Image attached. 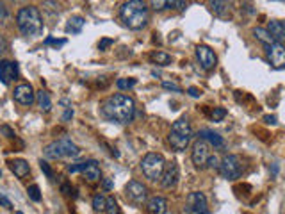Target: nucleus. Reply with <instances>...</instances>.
Listing matches in <instances>:
<instances>
[{
  "label": "nucleus",
  "instance_id": "42",
  "mask_svg": "<svg viewBox=\"0 0 285 214\" xmlns=\"http://www.w3.org/2000/svg\"><path fill=\"white\" fill-rule=\"evenodd\" d=\"M71 118H73V109H71V107H68V109H66V112L63 114V121H70Z\"/></svg>",
  "mask_w": 285,
  "mask_h": 214
},
{
  "label": "nucleus",
  "instance_id": "30",
  "mask_svg": "<svg viewBox=\"0 0 285 214\" xmlns=\"http://www.w3.org/2000/svg\"><path fill=\"white\" fill-rule=\"evenodd\" d=\"M27 193H29V196H31V200H34V202L41 200V195H39V187H37L36 184H32V186L29 187Z\"/></svg>",
  "mask_w": 285,
  "mask_h": 214
},
{
  "label": "nucleus",
  "instance_id": "38",
  "mask_svg": "<svg viewBox=\"0 0 285 214\" xmlns=\"http://www.w3.org/2000/svg\"><path fill=\"white\" fill-rule=\"evenodd\" d=\"M0 205H2V207H5V209H13V204H11V202L7 200L4 195H0Z\"/></svg>",
  "mask_w": 285,
  "mask_h": 214
},
{
  "label": "nucleus",
  "instance_id": "34",
  "mask_svg": "<svg viewBox=\"0 0 285 214\" xmlns=\"http://www.w3.org/2000/svg\"><path fill=\"white\" fill-rule=\"evenodd\" d=\"M162 88L169 89V91H175V93H182V88L177 86V84H173V82H162Z\"/></svg>",
  "mask_w": 285,
  "mask_h": 214
},
{
  "label": "nucleus",
  "instance_id": "16",
  "mask_svg": "<svg viewBox=\"0 0 285 214\" xmlns=\"http://www.w3.org/2000/svg\"><path fill=\"white\" fill-rule=\"evenodd\" d=\"M146 211L150 214H166L168 213V202L164 200L162 196H152L146 202Z\"/></svg>",
  "mask_w": 285,
  "mask_h": 214
},
{
  "label": "nucleus",
  "instance_id": "35",
  "mask_svg": "<svg viewBox=\"0 0 285 214\" xmlns=\"http://www.w3.org/2000/svg\"><path fill=\"white\" fill-rule=\"evenodd\" d=\"M39 166H41L43 173H45V175H47L48 178H54V172H52L50 166H48V164L45 163V161H41V163H39Z\"/></svg>",
  "mask_w": 285,
  "mask_h": 214
},
{
  "label": "nucleus",
  "instance_id": "25",
  "mask_svg": "<svg viewBox=\"0 0 285 214\" xmlns=\"http://www.w3.org/2000/svg\"><path fill=\"white\" fill-rule=\"evenodd\" d=\"M105 213L107 214H122L120 205H118V202H116L114 196H109L107 202H105Z\"/></svg>",
  "mask_w": 285,
  "mask_h": 214
},
{
  "label": "nucleus",
  "instance_id": "19",
  "mask_svg": "<svg viewBox=\"0 0 285 214\" xmlns=\"http://www.w3.org/2000/svg\"><path fill=\"white\" fill-rule=\"evenodd\" d=\"M84 177L89 184H95V182H98L102 178V172H100V166L95 161H88L86 163V168H84Z\"/></svg>",
  "mask_w": 285,
  "mask_h": 214
},
{
  "label": "nucleus",
  "instance_id": "29",
  "mask_svg": "<svg viewBox=\"0 0 285 214\" xmlns=\"http://www.w3.org/2000/svg\"><path fill=\"white\" fill-rule=\"evenodd\" d=\"M224 116H226V109H223V107H214V111H212L211 114L212 121H221Z\"/></svg>",
  "mask_w": 285,
  "mask_h": 214
},
{
  "label": "nucleus",
  "instance_id": "2",
  "mask_svg": "<svg viewBox=\"0 0 285 214\" xmlns=\"http://www.w3.org/2000/svg\"><path fill=\"white\" fill-rule=\"evenodd\" d=\"M120 16L125 22V25L128 29L139 31L146 25L148 22V4L141 2V0H130L125 2L120 9Z\"/></svg>",
  "mask_w": 285,
  "mask_h": 214
},
{
  "label": "nucleus",
  "instance_id": "23",
  "mask_svg": "<svg viewBox=\"0 0 285 214\" xmlns=\"http://www.w3.org/2000/svg\"><path fill=\"white\" fill-rule=\"evenodd\" d=\"M150 61L159 66H168L171 63V56L166 54V52H152L150 54Z\"/></svg>",
  "mask_w": 285,
  "mask_h": 214
},
{
  "label": "nucleus",
  "instance_id": "7",
  "mask_svg": "<svg viewBox=\"0 0 285 214\" xmlns=\"http://www.w3.org/2000/svg\"><path fill=\"white\" fill-rule=\"evenodd\" d=\"M218 168H220L221 175H223L224 178H228V180H235V178L241 177L244 172V164L239 155H224Z\"/></svg>",
  "mask_w": 285,
  "mask_h": 214
},
{
  "label": "nucleus",
  "instance_id": "15",
  "mask_svg": "<svg viewBox=\"0 0 285 214\" xmlns=\"http://www.w3.org/2000/svg\"><path fill=\"white\" fill-rule=\"evenodd\" d=\"M18 77V66L13 61H0V82L9 86Z\"/></svg>",
  "mask_w": 285,
  "mask_h": 214
},
{
  "label": "nucleus",
  "instance_id": "13",
  "mask_svg": "<svg viewBox=\"0 0 285 214\" xmlns=\"http://www.w3.org/2000/svg\"><path fill=\"white\" fill-rule=\"evenodd\" d=\"M14 102H18L20 106H32L34 100H36V93L31 84H20L16 86L13 91Z\"/></svg>",
  "mask_w": 285,
  "mask_h": 214
},
{
  "label": "nucleus",
  "instance_id": "14",
  "mask_svg": "<svg viewBox=\"0 0 285 214\" xmlns=\"http://www.w3.org/2000/svg\"><path fill=\"white\" fill-rule=\"evenodd\" d=\"M177 180H178L177 163H166L162 175H160V186H162L164 189H171V187H175Z\"/></svg>",
  "mask_w": 285,
  "mask_h": 214
},
{
  "label": "nucleus",
  "instance_id": "31",
  "mask_svg": "<svg viewBox=\"0 0 285 214\" xmlns=\"http://www.w3.org/2000/svg\"><path fill=\"white\" fill-rule=\"evenodd\" d=\"M0 134H4L7 140H14V138H16V132H14L9 125H2V127H0Z\"/></svg>",
  "mask_w": 285,
  "mask_h": 214
},
{
  "label": "nucleus",
  "instance_id": "43",
  "mask_svg": "<svg viewBox=\"0 0 285 214\" xmlns=\"http://www.w3.org/2000/svg\"><path fill=\"white\" fill-rule=\"evenodd\" d=\"M5 48H7V43H5L4 36L0 34V57H2V54H4V52H5Z\"/></svg>",
  "mask_w": 285,
  "mask_h": 214
},
{
  "label": "nucleus",
  "instance_id": "18",
  "mask_svg": "<svg viewBox=\"0 0 285 214\" xmlns=\"http://www.w3.org/2000/svg\"><path fill=\"white\" fill-rule=\"evenodd\" d=\"M9 170L16 175L18 178H25L31 173V168H29V163L25 161V159H13V161H9Z\"/></svg>",
  "mask_w": 285,
  "mask_h": 214
},
{
  "label": "nucleus",
  "instance_id": "17",
  "mask_svg": "<svg viewBox=\"0 0 285 214\" xmlns=\"http://www.w3.org/2000/svg\"><path fill=\"white\" fill-rule=\"evenodd\" d=\"M269 36L273 37V41L275 43H282L285 39V24L280 22V20H273L269 22V27L266 29Z\"/></svg>",
  "mask_w": 285,
  "mask_h": 214
},
{
  "label": "nucleus",
  "instance_id": "40",
  "mask_svg": "<svg viewBox=\"0 0 285 214\" xmlns=\"http://www.w3.org/2000/svg\"><path fill=\"white\" fill-rule=\"evenodd\" d=\"M102 186L105 191H111L112 187H114V180H112V178H105V180L102 182Z\"/></svg>",
  "mask_w": 285,
  "mask_h": 214
},
{
  "label": "nucleus",
  "instance_id": "6",
  "mask_svg": "<svg viewBox=\"0 0 285 214\" xmlns=\"http://www.w3.org/2000/svg\"><path fill=\"white\" fill-rule=\"evenodd\" d=\"M164 166H166V161L160 154H154L150 152L143 157L141 161V170L145 173V177L152 182H157L160 180V175L164 172Z\"/></svg>",
  "mask_w": 285,
  "mask_h": 214
},
{
  "label": "nucleus",
  "instance_id": "5",
  "mask_svg": "<svg viewBox=\"0 0 285 214\" xmlns=\"http://www.w3.org/2000/svg\"><path fill=\"white\" fill-rule=\"evenodd\" d=\"M45 157L48 159H61V157H79L80 148L68 138H61L57 141H52L50 144L45 146L43 150Z\"/></svg>",
  "mask_w": 285,
  "mask_h": 214
},
{
  "label": "nucleus",
  "instance_id": "37",
  "mask_svg": "<svg viewBox=\"0 0 285 214\" xmlns=\"http://www.w3.org/2000/svg\"><path fill=\"white\" fill-rule=\"evenodd\" d=\"M5 18H7V7H5V4L0 2V24L5 22Z\"/></svg>",
  "mask_w": 285,
  "mask_h": 214
},
{
  "label": "nucleus",
  "instance_id": "10",
  "mask_svg": "<svg viewBox=\"0 0 285 214\" xmlns=\"http://www.w3.org/2000/svg\"><path fill=\"white\" fill-rule=\"evenodd\" d=\"M207 211V196L200 191L189 193L186 198V213L187 214H201Z\"/></svg>",
  "mask_w": 285,
  "mask_h": 214
},
{
  "label": "nucleus",
  "instance_id": "41",
  "mask_svg": "<svg viewBox=\"0 0 285 214\" xmlns=\"http://www.w3.org/2000/svg\"><path fill=\"white\" fill-rule=\"evenodd\" d=\"M112 43H114L112 39H102V41L98 43V48H100V50H105L107 47H111Z\"/></svg>",
  "mask_w": 285,
  "mask_h": 214
},
{
  "label": "nucleus",
  "instance_id": "44",
  "mask_svg": "<svg viewBox=\"0 0 285 214\" xmlns=\"http://www.w3.org/2000/svg\"><path fill=\"white\" fill-rule=\"evenodd\" d=\"M187 91H189V95H191V97H194V98L201 97V91H200L198 88H189Z\"/></svg>",
  "mask_w": 285,
  "mask_h": 214
},
{
  "label": "nucleus",
  "instance_id": "4",
  "mask_svg": "<svg viewBox=\"0 0 285 214\" xmlns=\"http://www.w3.org/2000/svg\"><path fill=\"white\" fill-rule=\"evenodd\" d=\"M192 140V129L191 123L187 118H178L171 125V131H169L168 141L171 144V148L177 150V152H184V150L189 146Z\"/></svg>",
  "mask_w": 285,
  "mask_h": 214
},
{
  "label": "nucleus",
  "instance_id": "1",
  "mask_svg": "<svg viewBox=\"0 0 285 214\" xmlns=\"http://www.w3.org/2000/svg\"><path fill=\"white\" fill-rule=\"evenodd\" d=\"M134 112H136V102L128 95H112L102 102V114L112 123H120V125L130 123Z\"/></svg>",
  "mask_w": 285,
  "mask_h": 214
},
{
  "label": "nucleus",
  "instance_id": "20",
  "mask_svg": "<svg viewBox=\"0 0 285 214\" xmlns=\"http://www.w3.org/2000/svg\"><path fill=\"white\" fill-rule=\"evenodd\" d=\"M200 140H203L207 144L211 143V144H214V146H218V148H221L223 146V138H221L220 134H216V132H212V131H200Z\"/></svg>",
  "mask_w": 285,
  "mask_h": 214
},
{
  "label": "nucleus",
  "instance_id": "26",
  "mask_svg": "<svg viewBox=\"0 0 285 214\" xmlns=\"http://www.w3.org/2000/svg\"><path fill=\"white\" fill-rule=\"evenodd\" d=\"M105 202L107 198L103 195H95L93 196V211L95 213H103L105 211Z\"/></svg>",
  "mask_w": 285,
  "mask_h": 214
},
{
  "label": "nucleus",
  "instance_id": "32",
  "mask_svg": "<svg viewBox=\"0 0 285 214\" xmlns=\"http://www.w3.org/2000/svg\"><path fill=\"white\" fill-rule=\"evenodd\" d=\"M86 163H75L68 166V173H77V172H84Z\"/></svg>",
  "mask_w": 285,
  "mask_h": 214
},
{
  "label": "nucleus",
  "instance_id": "27",
  "mask_svg": "<svg viewBox=\"0 0 285 214\" xmlns=\"http://www.w3.org/2000/svg\"><path fill=\"white\" fill-rule=\"evenodd\" d=\"M230 4L228 2H211V9L216 14H223L224 11H228Z\"/></svg>",
  "mask_w": 285,
  "mask_h": 214
},
{
  "label": "nucleus",
  "instance_id": "47",
  "mask_svg": "<svg viewBox=\"0 0 285 214\" xmlns=\"http://www.w3.org/2000/svg\"><path fill=\"white\" fill-rule=\"evenodd\" d=\"M14 214H24V213H20V211H16V213H14Z\"/></svg>",
  "mask_w": 285,
  "mask_h": 214
},
{
  "label": "nucleus",
  "instance_id": "33",
  "mask_svg": "<svg viewBox=\"0 0 285 214\" xmlns=\"http://www.w3.org/2000/svg\"><path fill=\"white\" fill-rule=\"evenodd\" d=\"M66 43V39H56V37H47L45 45H54V47H63Z\"/></svg>",
  "mask_w": 285,
  "mask_h": 214
},
{
  "label": "nucleus",
  "instance_id": "3",
  "mask_svg": "<svg viewBox=\"0 0 285 214\" xmlns=\"http://www.w3.org/2000/svg\"><path fill=\"white\" fill-rule=\"evenodd\" d=\"M16 24L24 36H37L43 31L41 13L36 5H25L16 14Z\"/></svg>",
  "mask_w": 285,
  "mask_h": 214
},
{
  "label": "nucleus",
  "instance_id": "46",
  "mask_svg": "<svg viewBox=\"0 0 285 214\" xmlns=\"http://www.w3.org/2000/svg\"><path fill=\"white\" fill-rule=\"evenodd\" d=\"M264 120H266L267 123H273V125L276 123V116H264Z\"/></svg>",
  "mask_w": 285,
  "mask_h": 214
},
{
  "label": "nucleus",
  "instance_id": "45",
  "mask_svg": "<svg viewBox=\"0 0 285 214\" xmlns=\"http://www.w3.org/2000/svg\"><path fill=\"white\" fill-rule=\"evenodd\" d=\"M152 5H154V9H157V11L166 9V2H152Z\"/></svg>",
  "mask_w": 285,
  "mask_h": 214
},
{
  "label": "nucleus",
  "instance_id": "8",
  "mask_svg": "<svg viewBox=\"0 0 285 214\" xmlns=\"http://www.w3.org/2000/svg\"><path fill=\"white\" fill-rule=\"evenodd\" d=\"M148 196V189L145 184H141L137 180H130L125 186V198L134 205H143Z\"/></svg>",
  "mask_w": 285,
  "mask_h": 214
},
{
  "label": "nucleus",
  "instance_id": "9",
  "mask_svg": "<svg viewBox=\"0 0 285 214\" xmlns=\"http://www.w3.org/2000/svg\"><path fill=\"white\" fill-rule=\"evenodd\" d=\"M209 157H211V146L203 140H198L196 143L192 144V152H191L192 164L196 168H205Z\"/></svg>",
  "mask_w": 285,
  "mask_h": 214
},
{
  "label": "nucleus",
  "instance_id": "12",
  "mask_svg": "<svg viewBox=\"0 0 285 214\" xmlns=\"http://www.w3.org/2000/svg\"><path fill=\"white\" fill-rule=\"evenodd\" d=\"M266 54L269 63L273 65V68L276 70H284L285 66V47L282 43H273V45H267Z\"/></svg>",
  "mask_w": 285,
  "mask_h": 214
},
{
  "label": "nucleus",
  "instance_id": "11",
  "mask_svg": "<svg viewBox=\"0 0 285 214\" xmlns=\"http://www.w3.org/2000/svg\"><path fill=\"white\" fill-rule=\"evenodd\" d=\"M196 57H198V61H200V66L205 71L214 70L216 65H218V56H216V52L212 50L211 47H207V45H198Z\"/></svg>",
  "mask_w": 285,
  "mask_h": 214
},
{
  "label": "nucleus",
  "instance_id": "39",
  "mask_svg": "<svg viewBox=\"0 0 285 214\" xmlns=\"http://www.w3.org/2000/svg\"><path fill=\"white\" fill-rule=\"evenodd\" d=\"M207 166L218 168V166H220V159L216 157V155H214V157H212V155H211V157H209V161H207Z\"/></svg>",
  "mask_w": 285,
  "mask_h": 214
},
{
  "label": "nucleus",
  "instance_id": "48",
  "mask_svg": "<svg viewBox=\"0 0 285 214\" xmlns=\"http://www.w3.org/2000/svg\"><path fill=\"white\" fill-rule=\"evenodd\" d=\"M201 214H209V211H205V213H201Z\"/></svg>",
  "mask_w": 285,
  "mask_h": 214
},
{
  "label": "nucleus",
  "instance_id": "28",
  "mask_svg": "<svg viewBox=\"0 0 285 214\" xmlns=\"http://www.w3.org/2000/svg\"><path fill=\"white\" fill-rule=\"evenodd\" d=\"M116 86L118 89H130L136 86V79H118Z\"/></svg>",
  "mask_w": 285,
  "mask_h": 214
},
{
  "label": "nucleus",
  "instance_id": "36",
  "mask_svg": "<svg viewBox=\"0 0 285 214\" xmlns=\"http://www.w3.org/2000/svg\"><path fill=\"white\" fill-rule=\"evenodd\" d=\"M61 193H64L66 196H75L73 187H71L70 184H63V186H61Z\"/></svg>",
  "mask_w": 285,
  "mask_h": 214
},
{
  "label": "nucleus",
  "instance_id": "21",
  "mask_svg": "<svg viewBox=\"0 0 285 214\" xmlns=\"http://www.w3.org/2000/svg\"><path fill=\"white\" fill-rule=\"evenodd\" d=\"M86 20L82 16H71L68 20V24H66V33H71V34H79L84 27Z\"/></svg>",
  "mask_w": 285,
  "mask_h": 214
},
{
  "label": "nucleus",
  "instance_id": "22",
  "mask_svg": "<svg viewBox=\"0 0 285 214\" xmlns=\"http://www.w3.org/2000/svg\"><path fill=\"white\" fill-rule=\"evenodd\" d=\"M36 102H37V107H39L43 112H48L52 109L50 97H48V93H47V91H43V89L36 93Z\"/></svg>",
  "mask_w": 285,
  "mask_h": 214
},
{
  "label": "nucleus",
  "instance_id": "24",
  "mask_svg": "<svg viewBox=\"0 0 285 214\" xmlns=\"http://www.w3.org/2000/svg\"><path fill=\"white\" fill-rule=\"evenodd\" d=\"M253 34H255V37H257V39H260L262 43H266V47L267 45H273V37L269 36V33H267L266 29H262V27H255L253 29Z\"/></svg>",
  "mask_w": 285,
  "mask_h": 214
}]
</instances>
